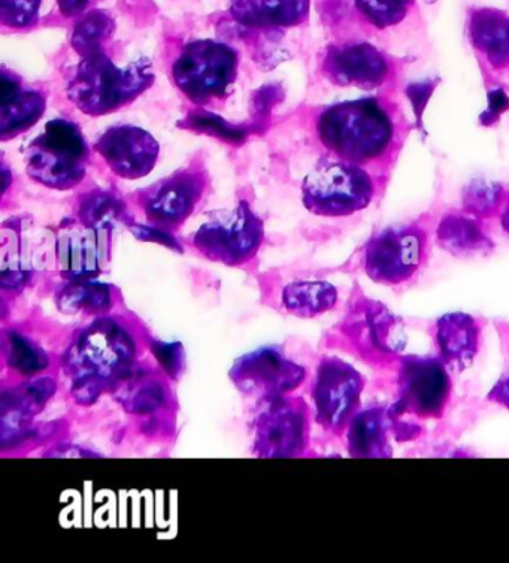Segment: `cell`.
Segmentation results:
<instances>
[{
	"label": "cell",
	"instance_id": "cell-1",
	"mask_svg": "<svg viewBox=\"0 0 509 563\" xmlns=\"http://www.w3.org/2000/svg\"><path fill=\"white\" fill-rule=\"evenodd\" d=\"M153 66L147 58L119 66L106 49L81 58L66 93L79 111L90 117L112 114L140 98L154 82Z\"/></svg>",
	"mask_w": 509,
	"mask_h": 563
},
{
	"label": "cell",
	"instance_id": "cell-2",
	"mask_svg": "<svg viewBox=\"0 0 509 563\" xmlns=\"http://www.w3.org/2000/svg\"><path fill=\"white\" fill-rule=\"evenodd\" d=\"M317 132L325 148L357 165L383 157L395 136L389 112L370 98L325 108L317 122Z\"/></svg>",
	"mask_w": 509,
	"mask_h": 563
},
{
	"label": "cell",
	"instance_id": "cell-3",
	"mask_svg": "<svg viewBox=\"0 0 509 563\" xmlns=\"http://www.w3.org/2000/svg\"><path fill=\"white\" fill-rule=\"evenodd\" d=\"M90 150L81 129L66 119L49 120L26 150L27 175L53 190H70L85 179Z\"/></svg>",
	"mask_w": 509,
	"mask_h": 563
},
{
	"label": "cell",
	"instance_id": "cell-4",
	"mask_svg": "<svg viewBox=\"0 0 509 563\" xmlns=\"http://www.w3.org/2000/svg\"><path fill=\"white\" fill-rule=\"evenodd\" d=\"M240 56L231 45L215 40L187 44L173 65L179 91L195 106L207 107L224 99L235 85Z\"/></svg>",
	"mask_w": 509,
	"mask_h": 563
},
{
	"label": "cell",
	"instance_id": "cell-5",
	"mask_svg": "<svg viewBox=\"0 0 509 563\" xmlns=\"http://www.w3.org/2000/svg\"><path fill=\"white\" fill-rule=\"evenodd\" d=\"M374 191L373 178L361 165L324 162L303 179L302 200L312 214L347 217L365 210Z\"/></svg>",
	"mask_w": 509,
	"mask_h": 563
},
{
	"label": "cell",
	"instance_id": "cell-6",
	"mask_svg": "<svg viewBox=\"0 0 509 563\" xmlns=\"http://www.w3.org/2000/svg\"><path fill=\"white\" fill-rule=\"evenodd\" d=\"M263 221L247 202L219 212L195 233L193 244L203 256L228 266L247 264L261 249Z\"/></svg>",
	"mask_w": 509,
	"mask_h": 563
},
{
	"label": "cell",
	"instance_id": "cell-7",
	"mask_svg": "<svg viewBox=\"0 0 509 563\" xmlns=\"http://www.w3.org/2000/svg\"><path fill=\"white\" fill-rule=\"evenodd\" d=\"M398 387L399 398L389 410L390 419L407 415L440 419L452 395V378L440 357L408 356L400 361Z\"/></svg>",
	"mask_w": 509,
	"mask_h": 563
},
{
	"label": "cell",
	"instance_id": "cell-8",
	"mask_svg": "<svg viewBox=\"0 0 509 563\" xmlns=\"http://www.w3.org/2000/svg\"><path fill=\"white\" fill-rule=\"evenodd\" d=\"M425 245L428 236L420 228H387L366 245V274L379 285H405L423 266Z\"/></svg>",
	"mask_w": 509,
	"mask_h": 563
},
{
	"label": "cell",
	"instance_id": "cell-9",
	"mask_svg": "<svg viewBox=\"0 0 509 563\" xmlns=\"http://www.w3.org/2000/svg\"><path fill=\"white\" fill-rule=\"evenodd\" d=\"M365 379L340 358L321 362L314 385L317 420L332 432H342L357 415Z\"/></svg>",
	"mask_w": 509,
	"mask_h": 563
},
{
	"label": "cell",
	"instance_id": "cell-10",
	"mask_svg": "<svg viewBox=\"0 0 509 563\" xmlns=\"http://www.w3.org/2000/svg\"><path fill=\"white\" fill-rule=\"evenodd\" d=\"M206 186L202 170L182 169L142 191L150 224L166 232L181 227L202 200Z\"/></svg>",
	"mask_w": 509,
	"mask_h": 563
},
{
	"label": "cell",
	"instance_id": "cell-11",
	"mask_svg": "<svg viewBox=\"0 0 509 563\" xmlns=\"http://www.w3.org/2000/svg\"><path fill=\"white\" fill-rule=\"evenodd\" d=\"M345 332L357 352L368 361H390L407 345L402 321L374 300L365 299L354 308Z\"/></svg>",
	"mask_w": 509,
	"mask_h": 563
},
{
	"label": "cell",
	"instance_id": "cell-12",
	"mask_svg": "<svg viewBox=\"0 0 509 563\" xmlns=\"http://www.w3.org/2000/svg\"><path fill=\"white\" fill-rule=\"evenodd\" d=\"M135 356V345L115 321L102 320L79 336L75 365L82 368L79 378H110L124 373Z\"/></svg>",
	"mask_w": 509,
	"mask_h": 563
},
{
	"label": "cell",
	"instance_id": "cell-13",
	"mask_svg": "<svg viewBox=\"0 0 509 563\" xmlns=\"http://www.w3.org/2000/svg\"><path fill=\"white\" fill-rule=\"evenodd\" d=\"M96 152L102 156L117 177L140 179L154 169L161 145L152 133L132 124L112 126L100 135Z\"/></svg>",
	"mask_w": 509,
	"mask_h": 563
},
{
	"label": "cell",
	"instance_id": "cell-14",
	"mask_svg": "<svg viewBox=\"0 0 509 563\" xmlns=\"http://www.w3.org/2000/svg\"><path fill=\"white\" fill-rule=\"evenodd\" d=\"M111 229L81 223L62 227L57 238L58 268L73 282H89L102 273L110 253Z\"/></svg>",
	"mask_w": 509,
	"mask_h": 563
},
{
	"label": "cell",
	"instance_id": "cell-15",
	"mask_svg": "<svg viewBox=\"0 0 509 563\" xmlns=\"http://www.w3.org/2000/svg\"><path fill=\"white\" fill-rule=\"evenodd\" d=\"M303 377V368L274 349L250 353L232 369V378L241 389L263 395L278 396L294 390Z\"/></svg>",
	"mask_w": 509,
	"mask_h": 563
},
{
	"label": "cell",
	"instance_id": "cell-16",
	"mask_svg": "<svg viewBox=\"0 0 509 563\" xmlns=\"http://www.w3.org/2000/svg\"><path fill=\"white\" fill-rule=\"evenodd\" d=\"M323 70L338 86L370 90L386 81L389 62L374 45L345 44L329 48Z\"/></svg>",
	"mask_w": 509,
	"mask_h": 563
},
{
	"label": "cell",
	"instance_id": "cell-17",
	"mask_svg": "<svg viewBox=\"0 0 509 563\" xmlns=\"http://www.w3.org/2000/svg\"><path fill=\"white\" fill-rule=\"evenodd\" d=\"M47 108L43 91L26 86L14 74L2 73V100H0V137L2 141L22 135L40 122Z\"/></svg>",
	"mask_w": 509,
	"mask_h": 563
},
{
	"label": "cell",
	"instance_id": "cell-18",
	"mask_svg": "<svg viewBox=\"0 0 509 563\" xmlns=\"http://www.w3.org/2000/svg\"><path fill=\"white\" fill-rule=\"evenodd\" d=\"M482 341V327L473 316L450 312L436 321L435 343L446 368L465 371L473 365Z\"/></svg>",
	"mask_w": 509,
	"mask_h": 563
},
{
	"label": "cell",
	"instance_id": "cell-19",
	"mask_svg": "<svg viewBox=\"0 0 509 563\" xmlns=\"http://www.w3.org/2000/svg\"><path fill=\"white\" fill-rule=\"evenodd\" d=\"M305 442V417L298 407L281 402L262 417L257 448L265 457H291Z\"/></svg>",
	"mask_w": 509,
	"mask_h": 563
},
{
	"label": "cell",
	"instance_id": "cell-20",
	"mask_svg": "<svg viewBox=\"0 0 509 563\" xmlns=\"http://www.w3.org/2000/svg\"><path fill=\"white\" fill-rule=\"evenodd\" d=\"M310 0H232L231 14L250 29L296 27L310 16Z\"/></svg>",
	"mask_w": 509,
	"mask_h": 563
},
{
	"label": "cell",
	"instance_id": "cell-21",
	"mask_svg": "<svg viewBox=\"0 0 509 563\" xmlns=\"http://www.w3.org/2000/svg\"><path fill=\"white\" fill-rule=\"evenodd\" d=\"M389 410L370 407L358 411L348 424V450L353 457H390Z\"/></svg>",
	"mask_w": 509,
	"mask_h": 563
},
{
	"label": "cell",
	"instance_id": "cell-22",
	"mask_svg": "<svg viewBox=\"0 0 509 563\" xmlns=\"http://www.w3.org/2000/svg\"><path fill=\"white\" fill-rule=\"evenodd\" d=\"M469 36L474 47L486 54L496 68L509 65V16L494 8L474 10L469 19Z\"/></svg>",
	"mask_w": 509,
	"mask_h": 563
},
{
	"label": "cell",
	"instance_id": "cell-23",
	"mask_svg": "<svg viewBox=\"0 0 509 563\" xmlns=\"http://www.w3.org/2000/svg\"><path fill=\"white\" fill-rule=\"evenodd\" d=\"M336 302L335 286L328 282H296L283 291L284 308L303 319L331 311Z\"/></svg>",
	"mask_w": 509,
	"mask_h": 563
},
{
	"label": "cell",
	"instance_id": "cell-24",
	"mask_svg": "<svg viewBox=\"0 0 509 563\" xmlns=\"http://www.w3.org/2000/svg\"><path fill=\"white\" fill-rule=\"evenodd\" d=\"M438 240L442 247L456 256H467L477 252H486L490 241L484 235L482 228L466 217L450 216L442 220L438 229Z\"/></svg>",
	"mask_w": 509,
	"mask_h": 563
},
{
	"label": "cell",
	"instance_id": "cell-25",
	"mask_svg": "<svg viewBox=\"0 0 509 563\" xmlns=\"http://www.w3.org/2000/svg\"><path fill=\"white\" fill-rule=\"evenodd\" d=\"M111 306L110 286L100 283L73 282L58 298V307L66 312H99Z\"/></svg>",
	"mask_w": 509,
	"mask_h": 563
},
{
	"label": "cell",
	"instance_id": "cell-26",
	"mask_svg": "<svg viewBox=\"0 0 509 563\" xmlns=\"http://www.w3.org/2000/svg\"><path fill=\"white\" fill-rule=\"evenodd\" d=\"M115 23L103 11H93L82 16L73 33V47L82 57L103 49V43L114 33Z\"/></svg>",
	"mask_w": 509,
	"mask_h": 563
},
{
	"label": "cell",
	"instance_id": "cell-27",
	"mask_svg": "<svg viewBox=\"0 0 509 563\" xmlns=\"http://www.w3.org/2000/svg\"><path fill=\"white\" fill-rule=\"evenodd\" d=\"M123 214V203L110 191H91L79 203V221L87 227L111 229L112 223Z\"/></svg>",
	"mask_w": 509,
	"mask_h": 563
},
{
	"label": "cell",
	"instance_id": "cell-28",
	"mask_svg": "<svg viewBox=\"0 0 509 563\" xmlns=\"http://www.w3.org/2000/svg\"><path fill=\"white\" fill-rule=\"evenodd\" d=\"M5 354L8 364L22 374H35L48 365V358L43 350L19 333L11 332L7 336Z\"/></svg>",
	"mask_w": 509,
	"mask_h": 563
},
{
	"label": "cell",
	"instance_id": "cell-29",
	"mask_svg": "<svg viewBox=\"0 0 509 563\" xmlns=\"http://www.w3.org/2000/svg\"><path fill=\"white\" fill-rule=\"evenodd\" d=\"M54 390H56V386L49 378L35 379V382L20 387L11 396L10 416L19 421L23 417L35 415L52 398Z\"/></svg>",
	"mask_w": 509,
	"mask_h": 563
},
{
	"label": "cell",
	"instance_id": "cell-30",
	"mask_svg": "<svg viewBox=\"0 0 509 563\" xmlns=\"http://www.w3.org/2000/svg\"><path fill=\"white\" fill-rule=\"evenodd\" d=\"M412 3L414 0H356L358 12L377 29L402 22Z\"/></svg>",
	"mask_w": 509,
	"mask_h": 563
},
{
	"label": "cell",
	"instance_id": "cell-31",
	"mask_svg": "<svg viewBox=\"0 0 509 563\" xmlns=\"http://www.w3.org/2000/svg\"><path fill=\"white\" fill-rule=\"evenodd\" d=\"M43 0H0V22L11 29L35 26Z\"/></svg>",
	"mask_w": 509,
	"mask_h": 563
},
{
	"label": "cell",
	"instance_id": "cell-32",
	"mask_svg": "<svg viewBox=\"0 0 509 563\" xmlns=\"http://www.w3.org/2000/svg\"><path fill=\"white\" fill-rule=\"evenodd\" d=\"M165 398V391L158 385L150 383L148 386H142L136 391L135 398L132 399V411L135 412H150L156 410Z\"/></svg>",
	"mask_w": 509,
	"mask_h": 563
},
{
	"label": "cell",
	"instance_id": "cell-33",
	"mask_svg": "<svg viewBox=\"0 0 509 563\" xmlns=\"http://www.w3.org/2000/svg\"><path fill=\"white\" fill-rule=\"evenodd\" d=\"M154 356L158 358V364L165 368L166 373L175 375L179 373L182 364V350L179 344L157 343L153 345Z\"/></svg>",
	"mask_w": 509,
	"mask_h": 563
},
{
	"label": "cell",
	"instance_id": "cell-34",
	"mask_svg": "<svg viewBox=\"0 0 509 563\" xmlns=\"http://www.w3.org/2000/svg\"><path fill=\"white\" fill-rule=\"evenodd\" d=\"M435 87L436 85L433 81L416 82V85L408 86L407 95L411 100L412 107H414L417 122H419V124H421L424 108L428 106Z\"/></svg>",
	"mask_w": 509,
	"mask_h": 563
},
{
	"label": "cell",
	"instance_id": "cell-35",
	"mask_svg": "<svg viewBox=\"0 0 509 563\" xmlns=\"http://www.w3.org/2000/svg\"><path fill=\"white\" fill-rule=\"evenodd\" d=\"M509 108V98L502 89L494 90L488 93V108L482 115V123L490 126L498 122L499 117Z\"/></svg>",
	"mask_w": 509,
	"mask_h": 563
},
{
	"label": "cell",
	"instance_id": "cell-36",
	"mask_svg": "<svg viewBox=\"0 0 509 563\" xmlns=\"http://www.w3.org/2000/svg\"><path fill=\"white\" fill-rule=\"evenodd\" d=\"M131 231L133 232V235L137 238V240L154 241V243L163 244L166 245V247L181 252V247H179L177 241H175L168 232L163 231V229H158L156 227H132Z\"/></svg>",
	"mask_w": 509,
	"mask_h": 563
},
{
	"label": "cell",
	"instance_id": "cell-37",
	"mask_svg": "<svg viewBox=\"0 0 509 563\" xmlns=\"http://www.w3.org/2000/svg\"><path fill=\"white\" fill-rule=\"evenodd\" d=\"M223 120H217L215 117L212 115H202L198 117V119H193V123L202 124L206 131L215 132L217 135H223L228 141H237L241 143L242 141V132L235 131V129L229 126V124L221 123Z\"/></svg>",
	"mask_w": 509,
	"mask_h": 563
},
{
	"label": "cell",
	"instance_id": "cell-38",
	"mask_svg": "<svg viewBox=\"0 0 509 563\" xmlns=\"http://www.w3.org/2000/svg\"><path fill=\"white\" fill-rule=\"evenodd\" d=\"M90 2L91 0H57V5L62 14L73 19V16L81 15L90 5Z\"/></svg>",
	"mask_w": 509,
	"mask_h": 563
},
{
	"label": "cell",
	"instance_id": "cell-39",
	"mask_svg": "<svg viewBox=\"0 0 509 563\" xmlns=\"http://www.w3.org/2000/svg\"><path fill=\"white\" fill-rule=\"evenodd\" d=\"M488 398L495 400L509 410V371L504 374V377L499 379L498 385L490 391Z\"/></svg>",
	"mask_w": 509,
	"mask_h": 563
},
{
	"label": "cell",
	"instance_id": "cell-40",
	"mask_svg": "<svg viewBox=\"0 0 509 563\" xmlns=\"http://www.w3.org/2000/svg\"><path fill=\"white\" fill-rule=\"evenodd\" d=\"M502 227L505 229V232H507L508 235H509V208H508L507 212H505V214L502 217Z\"/></svg>",
	"mask_w": 509,
	"mask_h": 563
},
{
	"label": "cell",
	"instance_id": "cell-41",
	"mask_svg": "<svg viewBox=\"0 0 509 563\" xmlns=\"http://www.w3.org/2000/svg\"><path fill=\"white\" fill-rule=\"evenodd\" d=\"M435 2V0H429V3Z\"/></svg>",
	"mask_w": 509,
	"mask_h": 563
}]
</instances>
